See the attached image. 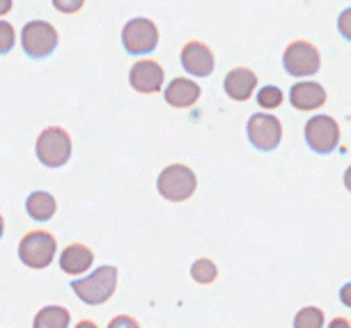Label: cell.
Returning a JSON list of instances; mask_svg holds the SVG:
<instances>
[{"label":"cell","instance_id":"obj_9","mask_svg":"<svg viewBox=\"0 0 351 328\" xmlns=\"http://www.w3.org/2000/svg\"><path fill=\"white\" fill-rule=\"evenodd\" d=\"M122 44L129 55H145L158 46V28L149 18H131L122 30Z\"/></svg>","mask_w":351,"mask_h":328},{"label":"cell","instance_id":"obj_30","mask_svg":"<svg viewBox=\"0 0 351 328\" xmlns=\"http://www.w3.org/2000/svg\"><path fill=\"white\" fill-rule=\"evenodd\" d=\"M3 232H5V220H3V214H0V239H3Z\"/></svg>","mask_w":351,"mask_h":328},{"label":"cell","instance_id":"obj_18","mask_svg":"<svg viewBox=\"0 0 351 328\" xmlns=\"http://www.w3.org/2000/svg\"><path fill=\"white\" fill-rule=\"evenodd\" d=\"M191 278H193L197 285H211L218 278V268L209 257H200L191 264Z\"/></svg>","mask_w":351,"mask_h":328},{"label":"cell","instance_id":"obj_19","mask_svg":"<svg viewBox=\"0 0 351 328\" xmlns=\"http://www.w3.org/2000/svg\"><path fill=\"white\" fill-rule=\"evenodd\" d=\"M294 328H324V310L315 305L301 307L294 317Z\"/></svg>","mask_w":351,"mask_h":328},{"label":"cell","instance_id":"obj_1","mask_svg":"<svg viewBox=\"0 0 351 328\" xmlns=\"http://www.w3.org/2000/svg\"><path fill=\"white\" fill-rule=\"evenodd\" d=\"M117 287V268L115 266H99L95 273L85 275L81 280L71 283V290L76 297L88 305H101L106 303Z\"/></svg>","mask_w":351,"mask_h":328},{"label":"cell","instance_id":"obj_13","mask_svg":"<svg viewBox=\"0 0 351 328\" xmlns=\"http://www.w3.org/2000/svg\"><path fill=\"white\" fill-rule=\"evenodd\" d=\"M289 103L296 110H317L326 103V90L315 81L294 83L289 90Z\"/></svg>","mask_w":351,"mask_h":328},{"label":"cell","instance_id":"obj_3","mask_svg":"<svg viewBox=\"0 0 351 328\" xmlns=\"http://www.w3.org/2000/svg\"><path fill=\"white\" fill-rule=\"evenodd\" d=\"M58 253V241L46 229L28 232L19 244V257L30 268H46Z\"/></svg>","mask_w":351,"mask_h":328},{"label":"cell","instance_id":"obj_24","mask_svg":"<svg viewBox=\"0 0 351 328\" xmlns=\"http://www.w3.org/2000/svg\"><path fill=\"white\" fill-rule=\"evenodd\" d=\"M340 301H342V303L347 305V307H351V283H347V285H344L342 290H340Z\"/></svg>","mask_w":351,"mask_h":328},{"label":"cell","instance_id":"obj_21","mask_svg":"<svg viewBox=\"0 0 351 328\" xmlns=\"http://www.w3.org/2000/svg\"><path fill=\"white\" fill-rule=\"evenodd\" d=\"M16 44V32H14V25L8 23V21H0V55L10 53Z\"/></svg>","mask_w":351,"mask_h":328},{"label":"cell","instance_id":"obj_10","mask_svg":"<svg viewBox=\"0 0 351 328\" xmlns=\"http://www.w3.org/2000/svg\"><path fill=\"white\" fill-rule=\"evenodd\" d=\"M182 67L184 71H189L191 76L207 78L211 76V71L216 67V58L207 44L193 39V42L184 44V49H182Z\"/></svg>","mask_w":351,"mask_h":328},{"label":"cell","instance_id":"obj_8","mask_svg":"<svg viewBox=\"0 0 351 328\" xmlns=\"http://www.w3.org/2000/svg\"><path fill=\"white\" fill-rule=\"evenodd\" d=\"M246 131H248V140L253 142V147L260 149V152H274L282 140V124L271 113L250 115Z\"/></svg>","mask_w":351,"mask_h":328},{"label":"cell","instance_id":"obj_2","mask_svg":"<svg viewBox=\"0 0 351 328\" xmlns=\"http://www.w3.org/2000/svg\"><path fill=\"white\" fill-rule=\"evenodd\" d=\"M156 188L163 200L184 202V200H189L197 188L195 173L189 166H184V163H172V166L161 170Z\"/></svg>","mask_w":351,"mask_h":328},{"label":"cell","instance_id":"obj_17","mask_svg":"<svg viewBox=\"0 0 351 328\" xmlns=\"http://www.w3.org/2000/svg\"><path fill=\"white\" fill-rule=\"evenodd\" d=\"M69 310L62 305H46L35 314L32 328H69Z\"/></svg>","mask_w":351,"mask_h":328},{"label":"cell","instance_id":"obj_5","mask_svg":"<svg viewBox=\"0 0 351 328\" xmlns=\"http://www.w3.org/2000/svg\"><path fill=\"white\" fill-rule=\"evenodd\" d=\"M282 67L289 76L308 78L315 76L322 67V55L315 44L306 42V39H296L291 42L282 53Z\"/></svg>","mask_w":351,"mask_h":328},{"label":"cell","instance_id":"obj_15","mask_svg":"<svg viewBox=\"0 0 351 328\" xmlns=\"http://www.w3.org/2000/svg\"><path fill=\"white\" fill-rule=\"evenodd\" d=\"M95 262V253L83 244H69L60 255V268L69 275L85 273Z\"/></svg>","mask_w":351,"mask_h":328},{"label":"cell","instance_id":"obj_11","mask_svg":"<svg viewBox=\"0 0 351 328\" xmlns=\"http://www.w3.org/2000/svg\"><path fill=\"white\" fill-rule=\"evenodd\" d=\"M165 71L156 60H138L129 71L131 88L141 94H156L163 88Z\"/></svg>","mask_w":351,"mask_h":328},{"label":"cell","instance_id":"obj_29","mask_svg":"<svg viewBox=\"0 0 351 328\" xmlns=\"http://www.w3.org/2000/svg\"><path fill=\"white\" fill-rule=\"evenodd\" d=\"M58 8H60V10H78V8H81V3H76V5H62V3H58Z\"/></svg>","mask_w":351,"mask_h":328},{"label":"cell","instance_id":"obj_25","mask_svg":"<svg viewBox=\"0 0 351 328\" xmlns=\"http://www.w3.org/2000/svg\"><path fill=\"white\" fill-rule=\"evenodd\" d=\"M328 328H351V324H349V319H344V317H335V319L328 324Z\"/></svg>","mask_w":351,"mask_h":328},{"label":"cell","instance_id":"obj_12","mask_svg":"<svg viewBox=\"0 0 351 328\" xmlns=\"http://www.w3.org/2000/svg\"><path fill=\"white\" fill-rule=\"evenodd\" d=\"M223 88H225V94H228L232 101L243 103V101H248L250 97H253V92L257 90V74L248 67H234L225 76Z\"/></svg>","mask_w":351,"mask_h":328},{"label":"cell","instance_id":"obj_22","mask_svg":"<svg viewBox=\"0 0 351 328\" xmlns=\"http://www.w3.org/2000/svg\"><path fill=\"white\" fill-rule=\"evenodd\" d=\"M337 30H340V35L351 42V8L344 10L340 16H337Z\"/></svg>","mask_w":351,"mask_h":328},{"label":"cell","instance_id":"obj_6","mask_svg":"<svg viewBox=\"0 0 351 328\" xmlns=\"http://www.w3.org/2000/svg\"><path fill=\"white\" fill-rule=\"evenodd\" d=\"M306 142L315 154H333L340 145V124L330 115H315L306 124Z\"/></svg>","mask_w":351,"mask_h":328},{"label":"cell","instance_id":"obj_14","mask_svg":"<svg viewBox=\"0 0 351 328\" xmlns=\"http://www.w3.org/2000/svg\"><path fill=\"white\" fill-rule=\"evenodd\" d=\"M200 94H202L200 85L191 81V78H172L168 88L163 90L165 101L172 108H191L193 103H197Z\"/></svg>","mask_w":351,"mask_h":328},{"label":"cell","instance_id":"obj_26","mask_svg":"<svg viewBox=\"0 0 351 328\" xmlns=\"http://www.w3.org/2000/svg\"><path fill=\"white\" fill-rule=\"evenodd\" d=\"M344 188H347V191L351 193V166L344 170Z\"/></svg>","mask_w":351,"mask_h":328},{"label":"cell","instance_id":"obj_4","mask_svg":"<svg viewBox=\"0 0 351 328\" xmlns=\"http://www.w3.org/2000/svg\"><path fill=\"white\" fill-rule=\"evenodd\" d=\"M35 152L46 168H62L71 156V138L60 127H49L39 134Z\"/></svg>","mask_w":351,"mask_h":328},{"label":"cell","instance_id":"obj_28","mask_svg":"<svg viewBox=\"0 0 351 328\" xmlns=\"http://www.w3.org/2000/svg\"><path fill=\"white\" fill-rule=\"evenodd\" d=\"M10 10H12V3H10V0H0V14H8Z\"/></svg>","mask_w":351,"mask_h":328},{"label":"cell","instance_id":"obj_20","mask_svg":"<svg viewBox=\"0 0 351 328\" xmlns=\"http://www.w3.org/2000/svg\"><path fill=\"white\" fill-rule=\"evenodd\" d=\"M282 90L276 88V85H267V88L257 90V103L260 108H267V110H274L282 103Z\"/></svg>","mask_w":351,"mask_h":328},{"label":"cell","instance_id":"obj_23","mask_svg":"<svg viewBox=\"0 0 351 328\" xmlns=\"http://www.w3.org/2000/svg\"><path fill=\"white\" fill-rule=\"evenodd\" d=\"M108 328H141V324L134 317H129V314H117V317L110 319Z\"/></svg>","mask_w":351,"mask_h":328},{"label":"cell","instance_id":"obj_27","mask_svg":"<svg viewBox=\"0 0 351 328\" xmlns=\"http://www.w3.org/2000/svg\"><path fill=\"white\" fill-rule=\"evenodd\" d=\"M76 328H99V326L95 324V321H90V319H81L76 324Z\"/></svg>","mask_w":351,"mask_h":328},{"label":"cell","instance_id":"obj_16","mask_svg":"<svg viewBox=\"0 0 351 328\" xmlns=\"http://www.w3.org/2000/svg\"><path fill=\"white\" fill-rule=\"evenodd\" d=\"M56 198H53L51 193L46 191H35L28 195V200H25V212H28L30 218L35 220H51L53 214H56Z\"/></svg>","mask_w":351,"mask_h":328},{"label":"cell","instance_id":"obj_7","mask_svg":"<svg viewBox=\"0 0 351 328\" xmlns=\"http://www.w3.org/2000/svg\"><path fill=\"white\" fill-rule=\"evenodd\" d=\"M21 44L32 60H44L56 51L58 30L46 21H30L21 30Z\"/></svg>","mask_w":351,"mask_h":328}]
</instances>
